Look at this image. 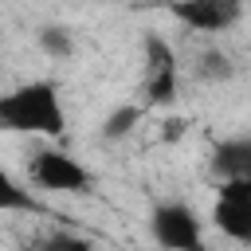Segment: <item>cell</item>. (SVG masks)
Instances as JSON below:
<instances>
[{"label":"cell","instance_id":"1","mask_svg":"<svg viewBox=\"0 0 251 251\" xmlns=\"http://www.w3.org/2000/svg\"><path fill=\"white\" fill-rule=\"evenodd\" d=\"M0 129L4 133H35V137H63L67 110L59 86L51 78H31L0 94Z\"/></svg>","mask_w":251,"mask_h":251},{"label":"cell","instance_id":"2","mask_svg":"<svg viewBox=\"0 0 251 251\" xmlns=\"http://www.w3.org/2000/svg\"><path fill=\"white\" fill-rule=\"evenodd\" d=\"M149 235L161 251H208L204 243V220L184 200H165L149 212Z\"/></svg>","mask_w":251,"mask_h":251},{"label":"cell","instance_id":"3","mask_svg":"<svg viewBox=\"0 0 251 251\" xmlns=\"http://www.w3.org/2000/svg\"><path fill=\"white\" fill-rule=\"evenodd\" d=\"M27 173H31V180H35L43 192H86V184H90L86 165H78V161H75L71 153H63V149H39V153L31 157Z\"/></svg>","mask_w":251,"mask_h":251},{"label":"cell","instance_id":"4","mask_svg":"<svg viewBox=\"0 0 251 251\" xmlns=\"http://www.w3.org/2000/svg\"><path fill=\"white\" fill-rule=\"evenodd\" d=\"M212 224L231 243L251 247V184H243V180L220 184V196L212 204Z\"/></svg>","mask_w":251,"mask_h":251},{"label":"cell","instance_id":"5","mask_svg":"<svg viewBox=\"0 0 251 251\" xmlns=\"http://www.w3.org/2000/svg\"><path fill=\"white\" fill-rule=\"evenodd\" d=\"M173 16L192 31H224L243 16V8L231 0H188V4H173Z\"/></svg>","mask_w":251,"mask_h":251},{"label":"cell","instance_id":"6","mask_svg":"<svg viewBox=\"0 0 251 251\" xmlns=\"http://www.w3.org/2000/svg\"><path fill=\"white\" fill-rule=\"evenodd\" d=\"M212 173L220 176V184H231V180L251 184V133L220 141L212 149Z\"/></svg>","mask_w":251,"mask_h":251},{"label":"cell","instance_id":"7","mask_svg":"<svg viewBox=\"0 0 251 251\" xmlns=\"http://www.w3.org/2000/svg\"><path fill=\"white\" fill-rule=\"evenodd\" d=\"M180 94V67H169V71H153L145 78V102L149 106H173Z\"/></svg>","mask_w":251,"mask_h":251},{"label":"cell","instance_id":"8","mask_svg":"<svg viewBox=\"0 0 251 251\" xmlns=\"http://www.w3.org/2000/svg\"><path fill=\"white\" fill-rule=\"evenodd\" d=\"M0 212H39L35 196L8 173V165L0 161Z\"/></svg>","mask_w":251,"mask_h":251},{"label":"cell","instance_id":"9","mask_svg":"<svg viewBox=\"0 0 251 251\" xmlns=\"http://www.w3.org/2000/svg\"><path fill=\"white\" fill-rule=\"evenodd\" d=\"M137 122H141V106L126 102V106H118V110L106 114V122H102V137H106V141H122L126 133H133Z\"/></svg>","mask_w":251,"mask_h":251},{"label":"cell","instance_id":"10","mask_svg":"<svg viewBox=\"0 0 251 251\" xmlns=\"http://www.w3.org/2000/svg\"><path fill=\"white\" fill-rule=\"evenodd\" d=\"M141 47H145V67H149V75H153V71H169V67H176V51H173L169 39H161L157 31H149Z\"/></svg>","mask_w":251,"mask_h":251},{"label":"cell","instance_id":"11","mask_svg":"<svg viewBox=\"0 0 251 251\" xmlns=\"http://www.w3.org/2000/svg\"><path fill=\"white\" fill-rule=\"evenodd\" d=\"M39 47H43L51 59H67V55L75 51V39H71V31H67V27L47 24V27H39Z\"/></svg>","mask_w":251,"mask_h":251},{"label":"cell","instance_id":"12","mask_svg":"<svg viewBox=\"0 0 251 251\" xmlns=\"http://www.w3.org/2000/svg\"><path fill=\"white\" fill-rule=\"evenodd\" d=\"M196 71H200V78H208V82H220V78H231V75H235L231 59H227L224 51H204Z\"/></svg>","mask_w":251,"mask_h":251},{"label":"cell","instance_id":"13","mask_svg":"<svg viewBox=\"0 0 251 251\" xmlns=\"http://www.w3.org/2000/svg\"><path fill=\"white\" fill-rule=\"evenodd\" d=\"M43 251H94V243L82 239V235H71V231H55L43 243Z\"/></svg>","mask_w":251,"mask_h":251},{"label":"cell","instance_id":"14","mask_svg":"<svg viewBox=\"0 0 251 251\" xmlns=\"http://www.w3.org/2000/svg\"><path fill=\"white\" fill-rule=\"evenodd\" d=\"M180 133H184V122H176V118L165 122V137H180Z\"/></svg>","mask_w":251,"mask_h":251},{"label":"cell","instance_id":"15","mask_svg":"<svg viewBox=\"0 0 251 251\" xmlns=\"http://www.w3.org/2000/svg\"><path fill=\"white\" fill-rule=\"evenodd\" d=\"M27 251H43V247H27Z\"/></svg>","mask_w":251,"mask_h":251}]
</instances>
